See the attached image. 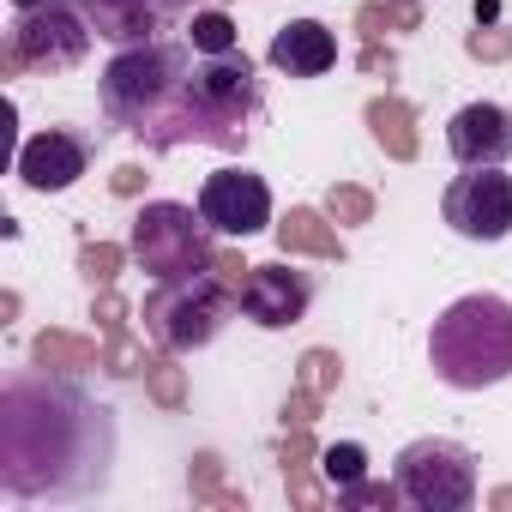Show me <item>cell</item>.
<instances>
[{
    "mask_svg": "<svg viewBox=\"0 0 512 512\" xmlns=\"http://www.w3.org/2000/svg\"><path fill=\"white\" fill-rule=\"evenodd\" d=\"M115 422L97 398L55 374L0 392V488L13 500H85L109 482Z\"/></svg>",
    "mask_w": 512,
    "mask_h": 512,
    "instance_id": "obj_1",
    "label": "cell"
},
{
    "mask_svg": "<svg viewBox=\"0 0 512 512\" xmlns=\"http://www.w3.org/2000/svg\"><path fill=\"white\" fill-rule=\"evenodd\" d=\"M103 115L133 133L151 151L211 145V151H247V133H235L205 85H199V49L193 43H133L103 67Z\"/></svg>",
    "mask_w": 512,
    "mask_h": 512,
    "instance_id": "obj_2",
    "label": "cell"
},
{
    "mask_svg": "<svg viewBox=\"0 0 512 512\" xmlns=\"http://www.w3.org/2000/svg\"><path fill=\"white\" fill-rule=\"evenodd\" d=\"M428 362L452 392H482L512 374V302L506 296H458L434 332Z\"/></svg>",
    "mask_w": 512,
    "mask_h": 512,
    "instance_id": "obj_3",
    "label": "cell"
},
{
    "mask_svg": "<svg viewBox=\"0 0 512 512\" xmlns=\"http://www.w3.org/2000/svg\"><path fill=\"white\" fill-rule=\"evenodd\" d=\"M211 223H205V211H193V205H175V199H151L139 217H133V260L157 278V284H169V278H193V272H211V260H217V247H211V235H205Z\"/></svg>",
    "mask_w": 512,
    "mask_h": 512,
    "instance_id": "obj_4",
    "label": "cell"
},
{
    "mask_svg": "<svg viewBox=\"0 0 512 512\" xmlns=\"http://www.w3.org/2000/svg\"><path fill=\"white\" fill-rule=\"evenodd\" d=\"M235 308V296L211 278V272H193V278H169L145 296V332L157 350H205L217 332H223V314Z\"/></svg>",
    "mask_w": 512,
    "mask_h": 512,
    "instance_id": "obj_5",
    "label": "cell"
},
{
    "mask_svg": "<svg viewBox=\"0 0 512 512\" xmlns=\"http://www.w3.org/2000/svg\"><path fill=\"white\" fill-rule=\"evenodd\" d=\"M91 55V19L67 13L61 7H31L13 19L7 31V49H0V73L19 79V73H67Z\"/></svg>",
    "mask_w": 512,
    "mask_h": 512,
    "instance_id": "obj_6",
    "label": "cell"
},
{
    "mask_svg": "<svg viewBox=\"0 0 512 512\" xmlns=\"http://www.w3.org/2000/svg\"><path fill=\"white\" fill-rule=\"evenodd\" d=\"M398 494L422 512H464L476 500V458L458 440H410L398 452Z\"/></svg>",
    "mask_w": 512,
    "mask_h": 512,
    "instance_id": "obj_7",
    "label": "cell"
},
{
    "mask_svg": "<svg viewBox=\"0 0 512 512\" xmlns=\"http://www.w3.org/2000/svg\"><path fill=\"white\" fill-rule=\"evenodd\" d=\"M440 211L464 241H506L512 235V175H500V163H482L446 187Z\"/></svg>",
    "mask_w": 512,
    "mask_h": 512,
    "instance_id": "obj_8",
    "label": "cell"
},
{
    "mask_svg": "<svg viewBox=\"0 0 512 512\" xmlns=\"http://www.w3.org/2000/svg\"><path fill=\"white\" fill-rule=\"evenodd\" d=\"M199 211H205V223L217 235H241L247 241V235H260L272 223V187L253 169H217L199 187Z\"/></svg>",
    "mask_w": 512,
    "mask_h": 512,
    "instance_id": "obj_9",
    "label": "cell"
},
{
    "mask_svg": "<svg viewBox=\"0 0 512 512\" xmlns=\"http://www.w3.org/2000/svg\"><path fill=\"white\" fill-rule=\"evenodd\" d=\"M253 326H266V332H284L296 326L308 308H314V278L296 272V266H253L247 272V290L235 302Z\"/></svg>",
    "mask_w": 512,
    "mask_h": 512,
    "instance_id": "obj_10",
    "label": "cell"
},
{
    "mask_svg": "<svg viewBox=\"0 0 512 512\" xmlns=\"http://www.w3.org/2000/svg\"><path fill=\"white\" fill-rule=\"evenodd\" d=\"M85 169H91V145L73 127H49V133L25 139V151H19V175L31 193H67Z\"/></svg>",
    "mask_w": 512,
    "mask_h": 512,
    "instance_id": "obj_11",
    "label": "cell"
},
{
    "mask_svg": "<svg viewBox=\"0 0 512 512\" xmlns=\"http://www.w3.org/2000/svg\"><path fill=\"white\" fill-rule=\"evenodd\" d=\"M446 145L464 169H482V163H506L512 157V115L500 103H464L446 127Z\"/></svg>",
    "mask_w": 512,
    "mask_h": 512,
    "instance_id": "obj_12",
    "label": "cell"
},
{
    "mask_svg": "<svg viewBox=\"0 0 512 512\" xmlns=\"http://www.w3.org/2000/svg\"><path fill=\"white\" fill-rule=\"evenodd\" d=\"M266 61H272L278 73H290V79H320V73L338 67V37H332L320 19H296V25H284V31L272 37Z\"/></svg>",
    "mask_w": 512,
    "mask_h": 512,
    "instance_id": "obj_13",
    "label": "cell"
},
{
    "mask_svg": "<svg viewBox=\"0 0 512 512\" xmlns=\"http://www.w3.org/2000/svg\"><path fill=\"white\" fill-rule=\"evenodd\" d=\"M85 19H91L97 37L133 49V43H151L157 37L163 7H157V0H85Z\"/></svg>",
    "mask_w": 512,
    "mask_h": 512,
    "instance_id": "obj_14",
    "label": "cell"
},
{
    "mask_svg": "<svg viewBox=\"0 0 512 512\" xmlns=\"http://www.w3.org/2000/svg\"><path fill=\"white\" fill-rule=\"evenodd\" d=\"M272 229H278V247L284 253H308V260H344V253H350L344 235L332 229V217L314 211V205H290Z\"/></svg>",
    "mask_w": 512,
    "mask_h": 512,
    "instance_id": "obj_15",
    "label": "cell"
},
{
    "mask_svg": "<svg viewBox=\"0 0 512 512\" xmlns=\"http://www.w3.org/2000/svg\"><path fill=\"white\" fill-rule=\"evenodd\" d=\"M362 121H368V133H374V145L392 157V163H410L416 151H422V139H416V109L404 103V97H374L368 109H362Z\"/></svg>",
    "mask_w": 512,
    "mask_h": 512,
    "instance_id": "obj_16",
    "label": "cell"
},
{
    "mask_svg": "<svg viewBox=\"0 0 512 512\" xmlns=\"http://www.w3.org/2000/svg\"><path fill=\"white\" fill-rule=\"evenodd\" d=\"M31 362H37L43 374H85V368H103L97 344L79 338V332H37V338H31Z\"/></svg>",
    "mask_w": 512,
    "mask_h": 512,
    "instance_id": "obj_17",
    "label": "cell"
},
{
    "mask_svg": "<svg viewBox=\"0 0 512 512\" xmlns=\"http://www.w3.org/2000/svg\"><path fill=\"white\" fill-rule=\"evenodd\" d=\"M362 43H386V31H422V0H368L356 7Z\"/></svg>",
    "mask_w": 512,
    "mask_h": 512,
    "instance_id": "obj_18",
    "label": "cell"
},
{
    "mask_svg": "<svg viewBox=\"0 0 512 512\" xmlns=\"http://www.w3.org/2000/svg\"><path fill=\"white\" fill-rule=\"evenodd\" d=\"M187 488H193V500H205V506L247 512V494H241V488H223V458H217V452H193V464H187Z\"/></svg>",
    "mask_w": 512,
    "mask_h": 512,
    "instance_id": "obj_19",
    "label": "cell"
},
{
    "mask_svg": "<svg viewBox=\"0 0 512 512\" xmlns=\"http://www.w3.org/2000/svg\"><path fill=\"white\" fill-rule=\"evenodd\" d=\"M145 392H151L157 410H181V404H187V368L175 362V350L151 356V368H145Z\"/></svg>",
    "mask_w": 512,
    "mask_h": 512,
    "instance_id": "obj_20",
    "label": "cell"
},
{
    "mask_svg": "<svg viewBox=\"0 0 512 512\" xmlns=\"http://www.w3.org/2000/svg\"><path fill=\"white\" fill-rule=\"evenodd\" d=\"M296 386H308V392L332 398V392L344 386V362H338V350H326V344L302 350V362H296Z\"/></svg>",
    "mask_w": 512,
    "mask_h": 512,
    "instance_id": "obj_21",
    "label": "cell"
},
{
    "mask_svg": "<svg viewBox=\"0 0 512 512\" xmlns=\"http://www.w3.org/2000/svg\"><path fill=\"white\" fill-rule=\"evenodd\" d=\"M121 266H127V247H115V241H85L79 247V278L91 290H109L121 278Z\"/></svg>",
    "mask_w": 512,
    "mask_h": 512,
    "instance_id": "obj_22",
    "label": "cell"
},
{
    "mask_svg": "<svg viewBox=\"0 0 512 512\" xmlns=\"http://www.w3.org/2000/svg\"><path fill=\"white\" fill-rule=\"evenodd\" d=\"M151 368V356H145V344L121 326V332H109V344H103V374H115V380H139Z\"/></svg>",
    "mask_w": 512,
    "mask_h": 512,
    "instance_id": "obj_23",
    "label": "cell"
},
{
    "mask_svg": "<svg viewBox=\"0 0 512 512\" xmlns=\"http://www.w3.org/2000/svg\"><path fill=\"white\" fill-rule=\"evenodd\" d=\"M193 49H199V55H229V49H241V43H235V25H229L223 7L193 13Z\"/></svg>",
    "mask_w": 512,
    "mask_h": 512,
    "instance_id": "obj_24",
    "label": "cell"
},
{
    "mask_svg": "<svg viewBox=\"0 0 512 512\" xmlns=\"http://www.w3.org/2000/svg\"><path fill=\"white\" fill-rule=\"evenodd\" d=\"M326 217H332V223H344V229H356V223H368V217H374V193H368V187H356V181H338V187L326 193Z\"/></svg>",
    "mask_w": 512,
    "mask_h": 512,
    "instance_id": "obj_25",
    "label": "cell"
},
{
    "mask_svg": "<svg viewBox=\"0 0 512 512\" xmlns=\"http://www.w3.org/2000/svg\"><path fill=\"white\" fill-rule=\"evenodd\" d=\"M320 470H326V482H332V488H350V482H362V476H368V452H362L356 440H338V446H326V452H320Z\"/></svg>",
    "mask_w": 512,
    "mask_h": 512,
    "instance_id": "obj_26",
    "label": "cell"
},
{
    "mask_svg": "<svg viewBox=\"0 0 512 512\" xmlns=\"http://www.w3.org/2000/svg\"><path fill=\"white\" fill-rule=\"evenodd\" d=\"M404 494H398V482H350V488H338V506H350V512H362V506H374V512H392Z\"/></svg>",
    "mask_w": 512,
    "mask_h": 512,
    "instance_id": "obj_27",
    "label": "cell"
},
{
    "mask_svg": "<svg viewBox=\"0 0 512 512\" xmlns=\"http://www.w3.org/2000/svg\"><path fill=\"white\" fill-rule=\"evenodd\" d=\"M464 55H470V61H512V31H500V25H476V31L464 37Z\"/></svg>",
    "mask_w": 512,
    "mask_h": 512,
    "instance_id": "obj_28",
    "label": "cell"
},
{
    "mask_svg": "<svg viewBox=\"0 0 512 512\" xmlns=\"http://www.w3.org/2000/svg\"><path fill=\"white\" fill-rule=\"evenodd\" d=\"M284 488H290V500H296L302 512H320V506H326V488L314 482L308 464H290V470H284Z\"/></svg>",
    "mask_w": 512,
    "mask_h": 512,
    "instance_id": "obj_29",
    "label": "cell"
},
{
    "mask_svg": "<svg viewBox=\"0 0 512 512\" xmlns=\"http://www.w3.org/2000/svg\"><path fill=\"white\" fill-rule=\"evenodd\" d=\"M320 404H326L320 392H308V386H296V392L284 398V428H314V422H320Z\"/></svg>",
    "mask_w": 512,
    "mask_h": 512,
    "instance_id": "obj_30",
    "label": "cell"
},
{
    "mask_svg": "<svg viewBox=\"0 0 512 512\" xmlns=\"http://www.w3.org/2000/svg\"><path fill=\"white\" fill-rule=\"evenodd\" d=\"M247 272H253V266H241V253L217 247V260H211V278H217V284H223L235 302H241V290H247Z\"/></svg>",
    "mask_w": 512,
    "mask_h": 512,
    "instance_id": "obj_31",
    "label": "cell"
},
{
    "mask_svg": "<svg viewBox=\"0 0 512 512\" xmlns=\"http://www.w3.org/2000/svg\"><path fill=\"white\" fill-rule=\"evenodd\" d=\"M91 320H97V332H103V338L127 326V302L115 296V284H109V290H97V302H91Z\"/></svg>",
    "mask_w": 512,
    "mask_h": 512,
    "instance_id": "obj_32",
    "label": "cell"
},
{
    "mask_svg": "<svg viewBox=\"0 0 512 512\" xmlns=\"http://www.w3.org/2000/svg\"><path fill=\"white\" fill-rule=\"evenodd\" d=\"M145 181H151V175H145L139 163H121V169L109 175V187H115V199H139V193H145Z\"/></svg>",
    "mask_w": 512,
    "mask_h": 512,
    "instance_id": "obj_33",
    "label": "cell"
},
{
    "mask_svg": "<svg viewBox=\"0 0 512 512\" xmlns=\"http://www.w3.org/2000/svg\"><path fill=\"white\" fill-rule=\"evenodd\" d=\"M314 458V440H308V428H290L284 434V446H278V464L290 470V464H308Z\"/></svg>",
    "mask_w": 512,
    "mask_h": 512,
    "instance_id": "obj_34",
    "label": "cell"
},
{
    "mask_svg": "<svg viewBox=\"0 0 512 512\" xmlns=\"http://www.w3.org/2000/svg\"><path fill=\"white\" fill-rule=\"evenodd\" d=\"M362 73H368V79H380V73L392 79V73H398V55L380 49V43H362Z\"/></svg>",
    "mask_w": 512,
    "mask_h": 512,
    "instance_id": "obj_35",
    "label": "cell"
},
{
    "mask_svg": "<svg viewBox=\"0 0 512 512\" xmlns=\"http://www.w3.org/2000/svg\"><path fill=\"white\" fill-rule=\"evenodd\" d=\"M488 506H494V512H512V482H506V488H494V494H488Z\"/></svg>",
    "mask_w": 512,
    "mask_h": 512,
    "instance_id": "obj_36",
    "label": "cell"
},
{
    "mask_svg": "<svg viewBox=\"0 0 512 512\" xmlns=\"http://www.w3.org/2000/svg\"><path fill=\"white\" fill-rule=\"evenodd\" d=\"M157 7H163V19H169V13H187L193 0H157Z\"/></svg>",
    "mask_w": 512,
    "mask_h": 512,
    "instance_id": "obj_37",
    "label": "cell"
},
{
    "mask_svg": "<svg viewBox=\"0 0 512 512\" xmlns=\"http://www.w3.org/2000/svg\"><path fill=\"white\" fill-rule=\"evenodd\" d=\"M13 7H19V13H31V7H61V0H13Z\"/></svg>",
    "mask_w": 512,
    "mask_h": 512,
    "instance_id": "obj_38",
    "label": "cell"
},
{
    "mask_svg": "<svg viewBox=\"0 0 512 512\" xmlns=\"http://www.w3.org/2000/svg\"><path fill=\"white\" fill-rule=\"evenodd\" d=\"M211 7H229V0H211Z\"/></svg>",
    "mask_w": 512,
    "mask_h": 512,
    "instance_id": "obj_39",
    "label": "cell"
}]
</instances>
